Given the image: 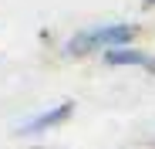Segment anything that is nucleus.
I'll return each mask as SVG.
<instances>
[{"mask_svg":"<svg viewBox=\"0 0 155 149\" xmlns=\"http://www.w3.org/2000/svg\"><path fill=\"white\" fill-rule=\"evenodd\" d=\"M142 7H155V0H142Z\"/></svg>","mask_w":155,"mask_h":149,"instance_id":"4","label":"nucleus"},{"mask_svg":"<svg viewBox=\"0 0 155 149\" xmlns=\"http://www.w3.org/2000/svg\"><path fill=\"white\" fill-rule=\"evenodd\" d=\"M71 115H74V102H58V105H51V109H44V112H34L17 132H20V136H37V132H47V129L64 126Z\"/></svg>","mask_w":155,"mask_h":149,"instance_id":"2","label":"nucleus"},{"mask_svg":"<svg viewBox=\"0 0 155 149\" xmlns=\"http://www.w3.org/2000/svg\"><path fill=\"white\" fill-rule=\"evenodd\" d=\"M37 149H41V146H37Z\"/></svg>","mask_w":155,"mask_h":149,"instance_id":"5","label":"nucleus"},{"mask_svg":"<svg viewBox=\"0 0 155 149\" xmlns=\"http://www.w3.org/2000/svg\"><path fill=\"white\" fill-rule=\"evenodd\" d=\"M138 27L135 24H94L84 27L64 41L68 54H91V51H115V47H128L135 41Z\"/></svg>","mask_w":155,"mask_h":149,"instance_id":"1","label":"nucleus"},{"mask_svg":"<svg viewBox=\"0 0 155 149\" xmlns=\"http://www.w3.org/2000/svg\"><path fill=\"white\" fill-rule=\"evenodd\" d=\"M105 64H111V68H145V71L155 74V54L142 51V47H135V44L105 51Z\"/></svg>","mask_w":155,"mask_h":149,"instance_id":"3","label":"nucleus"}]
</instances>
